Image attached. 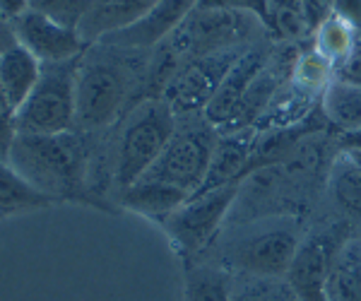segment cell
I'll return each mask as SVG.
<instances>
[{"label":"cell","mask_w":361,"mask_h":301,"mask_svg":"<svg viewBox=\"0 0 361 301\" xmlns=\"http://www.w3.org/2000/svg\"><path fill=\"white\" fill-rule=\"evenodd\" d=\"M8 161L51 200L97 202L85 186L87 147L78 133L17 135Z\"/></svg>","instance_id":"cell-1"},{"label":"cell","mask_w":361,"mask_h":301,"mask_svg":"<svg viewBox=\"0 0 361 301\" xmlns=\"http://www.w3.org/2000/svg\"><path fill=\"white\" fill-rule=\"evenodd\" d=\"M176 133V113L164 99H147L128 116L116 149V186L126 190L147 173Z\"/></svg>","instance_id":"cell-2"},{"label":"cell","mask_w":361,"mask_h":301,"mask_svg":"<svg viewBox=\"0 0 361 301\" xmlns=\"http://www.w3.org/2000/svg\"><path fill=\"white\" fill-rule=\"evenodd\" d=\"M133 92L130 70L111 56L80 58L75 90V128L102 130L123 111Z\"/></svg>","instance_id":"cell-3"},{"label":"cell","mask_w":361,"mask_h":301,"mask_svg":"<svg viewBox=\"0 0 361 301\" xmlns=\"http://www.w3.org/2000/svg\"><path fill=\"white\" fill-rule=\"evenodd\" d=\"M80 58L44 63L42 78L17 109V135H56L75 128V90Z\"/></svg>","instance_id":"cell-4"},{"label":"cell","mask_w":361,"mask_h":301,"mask_svg":"<svg viewBox=\"0 0 361 301\" xmlns=\"http://www.w3.org/2000/svg\"><path fill=\"white\" fill-rule=\"evenodd\" d=\"M299 246V227L294 219L260 222L226 244L224 270H236V275L287 277Z\"/></svg>","instance_id":"cell-5"},{"label":"cell","mask_w":361,"mask_h":301,"mask_svg":"<svg viewBox=\"0 0 361 301\" xmlns=\"http://www.w3.org/2000/svg\"><path fill=\"white\" fill-rule=\"evenodd\" d=\"M260 27L253 15L224 8H195L171 34L169 51L176 58H200L226 49H241L250 34Z\"/></svg>","instance_id":"cell-6"},{"label":"cell","mask_w":361,"mask_h":301,"mask_svg":"<svg viewBox=\"0 0 361 301\" xmlns=\"http://www.w3.org/2000/svg\"><path fill=\"white\" fill-rule=\"evenodd\" d=\"M217 147V135L212 125H190V128H176L173 137L169 140L164 152L142 176V181L164 183L188 195L202 188L212 164V154Z\"/></svg>","instance_id":"cell-7"},{"label":"cell","mask_w":361,"mask_h":301,"mask_svg":"<svg viewBox=\"0 0 361 301\" xmlns=\"http://www.w3.org/2000/svg\"><path fill=\"white\" fill-rule=\"evenodd\" d=\"M241 186L243 181H234L190 195L176 212H171L161 222L173 244L183 253L202 251L214 239V234L222 227L229 210L234 207V200L241 193Z\"/></svg>","instance_id":"cell-8"},{"label":"cell","mask_w":361,"mask_h":301,"mask_svg":"<svg viewBox=\"0 0 361 301\" xmlns=\"http://www.w3.org/2000/svg\"><path fill=\"white\" fill-rule=\"evenodd\" d=\"M241 49H226L185 61L166 80L161 99L171 106L176 116L205 111L217 87L222 85L224 75L231 70V66L241 58Z\"/></svg>","instance_id":"cell-9"},{"label":"cell","mask_w":361,"mask_h":301,"mask_svg":"<svg viewBox=\"0 0 361 301\" xmlns=\"http://www.w3.org/2000/svg\"><path fill=\"white\" fill-rule=\"evenodd\" d=\"M354 236L349 222H333L301 241L287 280L299 301H325L323 287L340 248Z\"/></svg>","instance_id":"cell-10"},{"label":"cell","mask_w":361,"mask_h":301,"mask_svg":"<svg viewBox=\"0 0 361 301\" xmlns=\"http://www.w3.org/2000/svg\"><path fill=\"white\" fill-rule=\"evenodd\" d=\"M10 27H13L15 42L32 51L42 63H66L85 56L87 39L80 34V29L66 27L34 10L10 22Z\"/></svg>","instance_id":"cell-11"},{"label":"cell","mask_w":361,"mask_h":301,"mask_svg":"<svg viewBox=\"0 0 361 301\" xmlns=\"http://www.w3.org/2000/svg\"><path fill=\"white\" fill-rule=\"evenodd\" d=\"M200 0H159L147 15H142L137 22L128 25L123 29L109 32L99 39L102 46H114V49L123 51H137L149 49V46L159 44L161 39L171 37L176 29L183 25L188 17L197 8Z\"/></svg>","instance_id":"cell-12"},{"label":"cell","mask_w":361,"mask_h":301,"mask_svg":"<svg viewBox=\"0 0 361 301\" xmlns=\"http://www.w3.org/2000/svg\"><path fill=\"white\" fill-rule=\"evenodd\" d=\"M267 63V54L260 49H250L243 51L241 58L231 66V70L224 75L222 85L217 87L214 97L209 99L205 106V121L212 128H224L229 130L231 123H234L238 109H241L243 99H246L250 85L255 82V78L260 75V70Z\"/></svg>","instance_id":"cell-13"},{"label":"cell","mask_w":361,"mask_h":301,"mask_svg":"<svg viewBox=\"0 0 361 301\" xmlns=\"http://www.w3.org/2000/svg\"><path fill=\"white\" fill-rule=\"evenodd\" d=\"M255 147H258V128L229 130L222 137H217L212 164H209L207 178L200 190H212L224 183L243 181L250 161H253Z\"/></svg>","instance_id":"cell-14"},{"label":"cell","mask_w":361,"mask_h":301,"mask_svg":"<svg viewBox=\"0 0 361 301\" xmlns=\"http://www.w3.org/2000/svg\"><path fill=\"white\" fill-rule=\"evenodd\" d=\"M42 66L44 63L32 51L17 42L0 51V87L15 109H20L37 87L42 78Z\"/></svg>","instance_id":"cell-15"},{"label":"cell","mask_w":361,"mask_h":301,"mask_svg":"<svg viewBox=\"0 0 361 301\" xmlns=\"http://www.w3.org/2000/svg\"><path fill=\"white\" fill-rule=\"evenodd\" d=\"M190 195L185 190H178L173 186H164V183H154V181H135L133 186H128L121 195V202L128 210L137 212L145 217H154V219H164L176 212Z\"/></svg>","instance_id":"cell-16"},{"label":"cell","mask_w":361,"mask_h":301,"mask_svg":"<svg viewBox=\"0 0 361 301\" xmlns=\"http://www.w3.org/2000/svg\"><path fill=\"white\" fill-rule=\"evenodd\" d=\"M325 301H361V239L352 236L330 265Z\"/></svg>","instance_id":"cell-17"},{"label":"cell","mask_w":361,"mask_h":301,"mask_svg":"<svg viewBox=\"0 0 361 301\" xmlns=\"http://www.w3.org/2000/svg\"><path fill=\"white\" fill-rule=\"evenodd\" d=\"M51 205H56V200L34 188L10 161L0 159V217L44 210Z\"/></svg>","instance_id":"cell-18"},{"label":"cell","mask_w":361,"mask_h":301,"mask_svg":"<svg viewBox=\"0 0 361 301\" xmlns=\"http://www.w3.org/2000/svg\"><path fill=\"white\" fill-rule=\"evenodd\" d=\"M159 0H106L97 13L87 15L80 25V34L87 37L102 39L104 34L116 32V29H123L133 22H137L142 15H147L149 10Z\"/></svg>","instance_id":"cell-19"},{"label":"cell","mask_w":361,"mask_h":301,"mask_svg":"<svg viewBox=\"0 0 361 301\" xmlns=\"http://www.w3.org/2000/svg\"><path fill=\"white\" fill-rule=\"evenodd\" d=\"M359 49V29L345 20L342 15L333 13L328 20L313 32V51H318L325 61H330L333 66H340L342 61H347L354 51Z\"/></svg>","instance_id":"cell-20"},{"label":"cell","mask_w":361,"mask_h":301,"mask_svg":"<svg viewBox=\"0 0 361 301\" xmlns=\"http://www.w3.org/2000/svg\"><path fill=\"white\" fill-rule=\"evenodd\" d=\"M320 109L340 130L352 133L361 128V87L333 80L320 94Z\"/></svg>","instance_id":"cell-21"},{"label":"cell","mask_w":361,"mask_h":301,"mask_svg":"<svg viewBox=\"0 0 361 301\" xmlns=\"http://www.w3.org/2000/svg\"><path fill=\"white\" fill-rule=\"evenodd\" d=\"M234 275L222 265H195L185 273V301H231Z\"/></svg>","instance_id":"cell-22"},{"label":"cell","mask_w":361,"mask_h":301,"mask_svg":"<svg viewBox=\"0 0 361 301\" xmlns=\"http://www.w3.org/2000/svg\"><path fill=\"white\" fill-rule=\"evenodd\" d=\"M231 301H299L287 277L234 275Z\"/></svg>","instance_id":"cell-23"},{"label":"cell","mask_w":361,"mask_h":301,"mask_svg":"<svg viewBox=\"0 0 361 301\" xmlns=\"http://www.w3.org/2000/svg\"><path fill=\"white\" fill-rule=\"evenodd\" d=\"M330 193L349 217L361 222V169H357L345 154L333 166Z\"/></svg>","instance_id":"cell-24"},{"label":"cell","mask_w":361,"mask_h":301,"mask_svg":"<svg viewBox=\"0 0 361 301\" xmlns=\"http://www.w3.org/2000/svg\"><path fill=\"white\" fill-rule=\"evenodd\" d=\"M335 80V66L330 61H325L318 51H308V54H301L299 61L294 66V73H292V85L296 92L301 94L311 97L320 92L323 94L325 87Z\"/></svg>","instance_id":"cell-25"},{"label":"cell","mask_w":361,"mask_h":301,"mask_svg":"<svg viewBox=\"0 0 361 301\" xmlns=\"http://www.w3.org/2000/svg\"><path fill=\"white\" fill-rule=\"evenodd\" d=\"M270 32L289 42H301L311 37L301 0H270Z\"/></svg>","instance_id":"cell-26"},{"label":"cell","mask_w":361,"mask_h":301,"mask_svg":"<svg viewBox=\"0 0 361 301\" xmlns=\"http://www.w3.org/2000/svg\"><path fill=\"white\" fill-rule=\"evenodd\" d=\"M92 0H29V10L46 15L66 27L80 29L82 20L90 15Z\"/></svg>","instance_id":"cell-27"},{"label":"cell","mask_w":361,"mask_h":301,"mask_svg":"<svg viewBox=\"0 0 361 301\" xmlns=\"http://www.w3.org/2000/svg\"><path fill=\"white\" fill-rule=\"evenodd\" d=\"M15 137H17V109L5 97L3 87H0V159L8 161Z\"/></svg>","instance_id":"cell-28"},{"label":"cell","mask_w":361,"mask_h":301,"mask_svg":"<svg viewBox=\"0 0 361 301\" xmlns=\"http://www.w3.org/2000/svg\"><path fill=\"white\" fill-rule=\"evenodd\" d=\"M301 8H304V15H306V22H308V27H311V32H316V29L335 13V0H301Z\"/></svg>","instance_id":"cell-29"},{"label":"cell","mask_w":361,"mask_h":301,"mask_svg":"<svg viewBox=\"0 0 361 301\" xmlns=\"http://www.w3.org/2000/svg\"><path fill=\"white\" fill-rule=\"evenodd\" d=\"M335 80L361 87V46L347 58V61H342L340 66H335Z\"/></svg>","instance_id":"cell-30"},{"label":"cell","mask_w":361,"mask_h":301,"mask_svg":"<svg viewBox=\"0 0 361 301\" xmlns=\"http://www.w3.org/2000/svg\"><path fill=\"white\" fill-rule=\"evenodd\" d=\"M335 13L349 20L352 25H361V0H335Z\"/></svg>","instance_id":"cell-31"},{"label":"cell","mask_w":361,"mask_h":301,"mask_svg":"<svg viewBox=\"0 0 361 301\" xmlns=\"http://www.w3.org/2000/svg\"><path fill=\"white\" fill-rule=\"evenodd\" d=\"M25 13H29V0H0V15L8 22H15Z\"/></svg>","instance_id":"cell-32"},{"label":"cell","mask_w":361,"mask_h":301,"mask_svg":"<svg viewBox=\"0 0 361 301\" xmlns=\"http://www.w3.org/2000/svg\"><path fill=\"white\" fill-rule=\"evenodd\" d=\"M10 44H15L13 27H10V22L5 20L3 15H0V51H3V49H8Z\"/></svg>","instance_id":"cell-33"},{"label":"cell","mask_w":361,"mask_h":301,"mask_svg":"<svg viewBox=\"0 0 361 301\" xmlns=\"http://www.w3.org/2000/svg\"><path fill=\"white\" fill-rule=\"evenodd\" d=\"M342 147L361 149V128L352 130V133H345V137H342Z\"/></svg>","instance_id":"cell-34"},{"label":"cell","mask_w":361,"mask_h":301,"mask_svg":"<svg viewBox=\"0 0 361 301\" xmlns=\"http://www.w3.org/2000/svg\"><path fill=\"white\" fill-rule=\"evenodd\" d=\"M342 154L352 161L357 169H361V149H352V147H342Z\"/></svg>","instance_id":"cell-35"},{"label":"cell","mask_w":361,"mask_h":301,"mask_svg":"<svg viewBox=\"0 0 361 301\" xmlns=\"http://www.w3.org/2000/svg\"><path fill=\"white\" fill-rule=\"evenodd\" d=\"M214 0H200V3H197V8H207V5H212Z\"/></svg>","instance_id":"cell-36"},{"label":"cell","mask_w":361,"mask_h":301,"mask_svg":"<svg viewBox=\"0 0 361 301\" xmlns=\"http://www.w3.org/2000/svg\"><path fill=\"white\" fill-rule=\"evenodd\" d=\"M359 44H361V25H359Z\"/></svg>","instance_id":"cell-37"}]
</instances>
